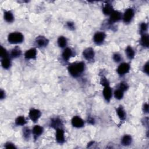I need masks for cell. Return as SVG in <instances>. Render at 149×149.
I'll list each match as a JSON object with an SVG mask.
<instances>
[{"label":"cell","instance_id":"obj_1","mask_svg":"<svg viewBox=\"0 0 149 149\" xmlns=\"http://www.w3.org/2000/svg\"><path fill=\"white\" fill-rule=\"evenodd\" d=\"M84 69V63L83 62H79L71 65L68 68V70L72 76L74 77H78L80 74L83 72Z\"/></svg>","mask_w":149,"mask_h":149},{"label":"cell","instance_id":"obj_2","mask_svg":"<svg viewBox=\"0 0 149 149\" xmlns=\"http://www.w3.org/2000/svg\"><path fill=\"white\" fill-rule=\"evenodd\" d=\"M8 40L11 44L21 43L23 40V36L19 32H14L9 34Z\"/></svg>","mask_w":149,"mask_h":149},{"label":"cell","instance_id":"obj_3","mask_svg":"<svg viewBox=\"0 0 149 149\" xmlns=\"http://www.w3.org/2000/svg\"><path fill=\"white\" fill-rule=\"evenodd\" d=\"M130 69V66L128 63H123L118 66L117 69V72L120 75H124V74L128 72Z\"/></svg>","mask_w":149,"mask_h":149},{"label":"cell","instance_id":"obj_4","mask_svg":"<svg viewBox=\"0 0 149 149\" xmlns=\"http://www.w3.org/2000/svg\"><path fill=\"white\" fill-rule=\"evenodd\" d=\"M29 116L30 119L33 122H36L41 116L40 111L36 109H32L29 112Z\"/></svg>","mask_w":149,"mask_h":149},{"label":"cell","instance_id":"obj_5","mask_svg":"<svg viewBox=\"0 0 149 149\" xmlns=\"http://www.w3.org/2000/svg\"><path fill=\"white\" fill-rule=\"evenodd\" d=\"M134 16V12L132 9H127L124 15V21L125 23L130 22Z\"/></svg>","mask_w":149,"mask_h":149},{"label":"cell","instance_id":"obj_6","mask_svg":"<svg viewBox=\"0 0 149 149\" xmlns=\"http://www.w3.org/2000/svg\"><path fill=\"white\" fill-rule=\"evenodd\" d=\"M83 54L84 57L88 61L92 60L94 57V51L92 48L86 49L83 51Z\"/></svg>","mask_w":149,"mask_h":149},{"label":"cell","instance_id":"obj_7","mask_svg":"<svg viewBox=\"0 0 149 149\" xmlns=\"http://www.w3.org/2000/svg\"><path fill=\"white\" fill-rule=\"evenodd\" d=\"M72 124L75 127H82L84 125V121L80 117L76 116L72 119Z\"/></svg>","mask_w":149,"mask_h":149},{"label":"cell","instance_id":"obj_8","mask_svg":"<svg viewBox=\"0 0 149 149\" xmlns=\"http://www.w3.org/2000/svg\"><path fill=\"white\" fill-rule=\"evenodd\" d=\"M105 38V34L104 32H97L94 36V41L97 44H100L103 42Z\"/></svg>","mask_w":149,"mask_h":149},{"label":"cell","instance_id":"obj_9","mask_svg":"<svg viewBox=\"0 0 149 149\" xmlns=\"http://www.w3.org/2000/svg\"><path fill=\"white\" fill-rule=\"evenodd\" d=\"M103 95L105 99L107 102H110L112 96V90L111 87L109 86V85H107L104 87V89L103 90Z\"/></svg>","mask_w":149,"mask_h":149},{"label":"cell","instance_id":"obj_10","mask_svg":"<svg viewBox=\"0 0 149 149\" xmlns=\"http://www.w3.org/2000/svg\"><path fill=\"white\" fill-rule=\"evenodd\" d=\"M56 137H57V142L59 143H63L65 141L64 138V132L62 129H57V134H56Z\"/></svg>","mask_w":149,"mask_h":149},{"label":"cell","instance_id":"obj_11","mask_svg":"<svg viewBox=\"0 0 149 149\" xmlns=\"http://www.w3.org/2000/svg\"><path fill=\"white\" fill-rule=\"evenodd\" d=\"M37 55V51L36 50L34 49H31L28 50L26 52L25 57L26 59H34L36 57Z\"/></svg>","mask_w":149,"mask_h":149},{"label":"cell","instance_id":"obj_12","mask_svg":"<svg viewBox=\"0 0 149 149\" xmlns=\"http://www.w3.org/2000/svg\"><path fill=\"white\" fill-rule=\"evenodd\" d=\"M110 15V21L111 22H118L121 19V14L118 11L114 10L113 12Z\"/></svg>","mask_w":149,"mask_h":149},{"label":"cell","instance_id":"obj_13","mask_svg":"<svg viewBox=\"0 0 149 149\" xmlns=\"http://www.w3.org/2000/svg\"><path fill=\"white\" fill-rule=\"evenodd\" d=\"M36 43L40 47H46L48 44V40L46 38H45L44 37L40 36L37 37Z\"/></svg>","mask_w":149,"mask_h":149},{"label":"cell","instance_id":"obj_14","mask_svg":"<svg viewBox=\"0 0 149 149\" xmlns=\"http://www.w3.org/2000/svg\"><path fill=\"white\" fill-rule=\"evenodd\" d=\"M42 132H43V128L42 127L39 125H36L33 127V134L34 136V137H36L41 135Z\"/></svg>","mask_w":149,"mask_h":149},{"label":"cell","instance_id":"obj_15","mask_svg":"<svg viewBox=\"0 0 149 149\" xmlns=\"http://www.w3.org/2000/svg\"><path fill=\"white\" fill-rule=\"evenodd\" d=\"M103 10L104 14L106 15H111L114 11L113 8V7H112V5H111L110 4H105L104 6Z\"/></svg>","mask_w":149,"mask_h":149},{"label":"cell","instance_id":"obj_16","mask_svg":"<svg viewBox=\"0 0 149 149\" xmlns=\"http://www.w3.org/2000/svg\"><path fill=\"white\" fill-rule=\"evenodd\" d=\"M51 125L52 127H54V128L57 129H61V127L62 126V124L60 119H58V118H55L52 120Z\"/></svg>","mask_w":149,"mask_h":149},{"label":"cell","instance_id":"obj_17","mask_svg":"<svg viewBox=\"0 0 149 149\" xmlns=\"http://www.w3.org/2000/svg\"><path fill=\"white\" fill-rule=\"evenodd\" d=\"M4 19L8 22H12L14 19V15L10 11H7L4 14Z\"/></svg>","mask_w":149,"mask_h":149},{"label":"cell","instance_id":"obj_18","mask_svg":"<svg viewBox=\"0 0 149 149\" xmlns=\"http://www.w3.org/2000/svg\"><path fill=\"white\" fill-rule=\"evenodd\" d=\"M72 52L71 50L67 48V49H66L64 51H63V52L62 56L63 59H64L65 61H68L72 56Z\"/></svg>","mask_w":149,"mask_h":149},{"label":"cell","instance_id":"obj_19","mask_svg":"<svg viewBox=\"0 0 149 149\" xmlns=\"http://www.w3.org/2000/svg\"><path fill=\"white\" fill-rule=\"evenodd\" d=\"M132 143V137L129 135L124 136L122 139V144L124 146H128Z\"/></svg>","mask_w":149,"mask_h":149},{"label":"cell","instance_id":"obj_20","mask_svg":"<svg viewBox=\"0 0 149 149\" xmlns=\"http://www.w3.org/2000/svg\"><path fill=\"white\" fill-rule=\"evenodd\" d=\"M141 44H142L143 47H148L149 44V39L148 35L146 34H143L142 36V39H141Z\"/></svg>","mask_w":149,"mask_h":149},{"label":"cell","instance_id":"obj_21","mask_svg":"<svg viewBox=\"0 0 149 149\" xmlns=\"http://www.w3.org/2000/svg\"><path fill=\"white\" fill-rule=\"evenodd\" d=\"M116 113L117 114H118L119 118L122 119V120H124V119L125 118V113L124 109L122 108V107H119L117 108Z\"/></svg>","mask_w":149,"mask_h":149},{"label":"cell","instance_id":"obj_22","mask_svg":"<svg viewBox=\"0 0 149 149\" xmlns=\"http://www.w3.org/2000/svg\"><path fill=\"white\" fill-rule=\"evenodd\" d=\"M125 52L126 53L127 57H128V58H129V59H132V58H134L135 55V52L131 47L130 46L127 47L126 48Z\"/></svg>","mask_w":149,"mask_h":149},{"label":"cell","instance_id":"obj_23","mask_svg":"<svg viewBox=\"0 0 149 149\" xmlns=\"http://www.w3.org/2000/svg\"><path fill=\"white\" fill-rule=\"evenodd\" d=\"M21 50L19 48L15 47V49L12 50L11 52V55L13 58H18L21 55Z\"/></svg>","mask_w":149,"mask_h":149},{"label":"cell","instance_id":"obj_24","mask_svg":"<svg viewBox=\"0 0 149 149\" xmlns=\"http://www.w3.org/2000/svg\"><path fill=\"white\" fill-rule=\"evenodd\" d=\"M1 64L2 67H3L4 69H8L10 66V60H9L8 58H3V60H2Z\"/></svg>","mask_w":149,"mask_h":149},{"label":"cell","instance_id":"obj_25","mask_svg":"<svg viewBox=\"0 0 149 149\" xmlns=\"http://www.w3.org/2000/svg\"><path fill=\"white\" fill-rule=\"evenodd\" d=\"M15 122L17 125L22 126L26 124V121L23 116H19V117H18L17 119H16Z\"/></svg>","mask_w":149,"mask_h":149},{"label":"cell","instance_id":"obj_26","mask_svg":"<svg viewBox=\"0 0 149 149\" xmlns=\"http://www.w3.org/2000/svg\"><path fill=\"white\" fill-rule=\"evenodd\" d=\"M58 46H59L61 48L64 47L66 45V40L64 37L61 36L59 37V39H58Z\"/></svg>","mask_w":149,"mask_h":149},{"label":"cell","instance_id":"obj_27","mask_svg":"<svg viewBox=\"0 0 149 149\" xmlns=\"http://www.w3.org/2000/svg\"><path fill=\"white\" fill-rule=\"evenodd\" d=\"M124 92L121 90V89H118L116 90V91L114 93V94H115V97L118 100H120L121 98L123 97L124 95Z\"/></svg>","mask_w":149,"mask_h":149},{"label":"cell","instance_id":"obj_28","mask_svg":"<svg viewBox=\"0 0 149 149\" xmlns=\"http://www.w3.org/2000/svg\"><path fill=\"white\" fill-rule=\"evenodd\" d=\"M23 135L26 138H28L30 136V130L29 129L27 128V127H25L24 128L23 130Z\"/></svg>","mask_w":149,"mask_h":149},{"label":"cell","instance_id":"obj_29","mask_svg":"<svg viewBox=\"0 0 149 149\" xmlns=\"http://www.w3.org/2000/svg\"><path fill=\"white\" fill-rule=\"evenodd\" d=\"M127 88H128V86H127L126 83H121L120 84V86H119V89H121L123 92L126 90Z\"/></svg>","mask_w":149,"mask_h":149},{"label":"cell","instance_id":"obj_30","mask_svg":"<svg viewBox=\"0 0 149 149\" xmlns=\"http://www.w3.org/2000/svg\"><path fill=\"white\" fill-rule=\"evenodd\" d=\"M1 56L2 58H7V52L6 51V50L4 49L3 47H1Z\"/></svg>","mask_w":149,"mask_h":149},{"label":"cell","instance_id":"obj_31","mask_svg":"<svg viewBox=\"0 0 149 149\" xmlns=\"http://www.w3.org/2000/svg\"><path fill=\"white\" fill-rule=\"evenodd\" d=\"M113 59H114V61H115V62H119V61H120L121 60V55L118 54H115V55H114Z\"/></svg>","mask_w":149,"mask_h":149},{"label":"cell","instance_id":"obj_32","mask_svg":"<svg viewBox=\"0 0 149 149\" xmlns=\"http://www.w3.org/2000/svg\"><path fill=\"white\" fill-rule=\"evenodd\" d=\"M101 83H102V85L103 86H107V85H108V82L107 79H106L105 78H103L101 80Z\"/></svg>","mask_w":149,"mask_h":149},{"label":"cell","instance_id":"obj_33","mask_svg":"<svg viewBox=\"0 0 149 149\" xmlns=\"http://www.w3.org/2000/svg\"><path fill=\"white\" fill-rule=\"evenodd\" d=\"M140 29H141V30H142V31H145L147 29V25H146L145 23H143L141 24Z\"/></svg>","mask_w":149,"mask_h":149},{"label":"cell","instance_id":"obj_34","mask_svg":"<svg viewBox=\"0 0 149 149\" xmlns=\"http://www.w3.org/2000/svg\"><path fill=\"white\" fill-rule=\"evenodd\" d=\"M5 148H16L15 146L12 144V143H7L6 145H5Z\"/></svg>","mask_w":149,"mask_h":149},{"label":"cell","instance_id":"obj_35","mask_svg":"<svg viewBox=\"0 0 149 149\" xmlns=\"http://www.w3.org/2000/svg\"><path fill=\"white\" fill-rule=\"evenodd\" d=\"M144 71H145V72L147 73V74H148V62H147L145 65Z\"/></svg>","mask_w":149,"mask_h":149},{"label":"cell","instance_id":"obj_36","mask_svg":"<svg viewBox=\"0 0 149 149\" xmlns=\"http://www.w3.org/2000/svg\"><path fill=\"white\" fill-rule=\"evenodd\" d=\"M144 111L146 112V113H147L148 111V105L147 104H146L144 105Z\"/></svg>","mask_w":149,"mask_h":149},{"label":"cell","instance_id":"obj_37","mask_svg":"<svg viewBox=\"0 0 149 149\" xmlns=\"http://www.w3.org/2000/svg\"><path fill=\"white\" fill-rule=\"evenodd\" d=\"M68 27L71 28V29H72L74 28V25L73 23H71V22H69L68 23Z\"/></svg>","mask_w":149,"mask_h":149},{"label":"cell","instance_id":"obj_38","mask_svg":"<svg viewBox=\"0 0 149 149\" xmlns=\"http://www.w3.org/2000/svg\"><path fill=\"white\" fill-rule=\"evenodd\" d=\"M5 97V92L3 91V90H1V98L2 99Z\"/></svg>","mask_w":149,"mask_h":149}]
</instances>
